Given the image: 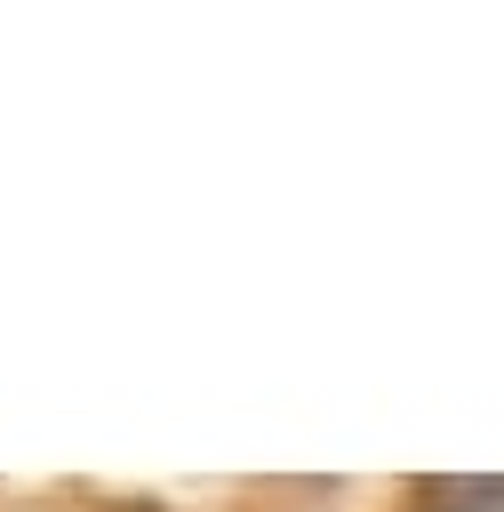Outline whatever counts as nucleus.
Wrapping results in <instances>:
<instances>
[{
  "label": "nucleus",
  "instance_id": "1",
  "mask_svg": "<svg viewBox=\"0 0 504 512\" xmlns=\"http://www.w3.org/2000/svg\"><path fill=\"white\" fill-rule=\"evenodd\" d=\"M424 512H504V480L496 472H480V480H432Z\"/></svg>",
  "mask_w": 504,
  "mask_h": 512
}]
</instances>
